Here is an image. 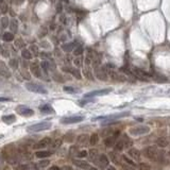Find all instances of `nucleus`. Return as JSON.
<instances>
[{
	"instance_id": "f257e3e1",
	"label": "nucleus",
	"mask_w": 170,
	"mask_h": 170,
	"mask_svg": "<svg viewBox=\"0 0 170 170\" xmlns=\"http://www.w3.org/2000/svg\"><path fill=\"white\" fill-rule=\"evenodd\" d=\"M3 157L8 161L10 164H16L18 161V151L15 148L14 145H9V146L4 147L2 151Z\"/></svg>"
},
{
	"instance_id": "f03ea898",
	"label": "nucleus",
	"mask_w": 170,
	"mask_h": 170,
	"mask_svg": "<svg viewBox=\"0 0 170 170\" xmlns=\"http://www.w3.org/2000/svg\"><path fill=\"white\" fill-rule=\"evenodd\" d=\"M51 128V122L49 121H42L38 122V123H35V125H31L27 128V131L29 133H37L40 132V131H45L49 130Z\"/></svg>"
},
{
	"instance_id": "7ed1b4c3",
	"label": "nucleus",
	"mask_w": 170,
	"mask_h": 170,
	"mask_svg": "<svg viewBox=\"0 0 170 170\" xmlns=\"http://www.w3.org/2000/svg\"><path fill=\"white\" fill-rule=\"evenodd\" d=\"M150 132V128L148 125H135L129 129V134L132 136H141L146 135Z\"/></svg>"
},
{
	"instance_id": "20e7f679",
	"label": "nucleus",
	"mask_w": 170,
	"mask_h": 170,
	"mask_svg": "<svg viewBox=\"0 0 170 170\" xmlns=\"http://www.w3.org/2000/svg\"><path fill=\"white\" fill-rule=\"evenodd\" d=\"M143 156L147 157V158H149V159H151V161L159 158L158 150H157V148L155 146L146 147V148L143 150Z\"/></svg>"
},
{
	"instance_id": "39448f33",
	"label": "nucleus",
	"mask_w": 170,
	"mask_h": 170,
	"mask_svg": "<svg viewBox=\"0 0 170 170\" xmlns=\"http://www.w3.org/2000/svg\"><path fill=\"white\" fill-rule=\"evenodd\" d=\"M26 88L29 91H32V93H36V94H44V95H46V94L48 93L47 89L46 88H44L42 86V85L40 84H36V83H31V82H28L26 83Z\"/></svg>"
},
{
	"instance_id": "423d86ee",
	"label": "nucleus",
	"mask_w": 170,
	"mask_h": 170,
	"mask_svg": "<svg viewBox=\"0 0 170 170\" xmlns=\"http://www.w3.org/2000/svg\"><path fill=\"white\" fill-rule=\"evenodd\" d=\"M16 112H17V114L24 117H30L34 115V111L26 105H18L16 107Z\"/></svg>"
},
{
	"instance_id": "0eeeda50",
	"label": "nucleus",
	"mask_w": 170,
	"mask_h": 170,
	"mask_svg": "<svg viewBox=\"0 0 170 170\" xmlns=\"http://www.w3.org/2000/svg\"><path fill=\"white\" fill-rule=\"evenodd\" d=\"M84 120L83 116H67L61 119V123L63 125H71V123H77Z\"/></svg>"
},
{
	"instance_id": "6e6552de",
	"label": "nucleus",
	"mask_w": 170,
	"mask_h": 170,
	"mask_svg": "<svg viewBox=\"0 0 170 170\" xmlns=\"http://www.w3.org/2000/svg\"><path fill=\"white\" fill-rule=\"evenodd\" d=\"M109 161L105 154H100L98 158L95 161V164L97 165L99 168H101V169H104V168L106 169V168L109 167Z\"/></svg>"
},
{
	"instance_id": "1a4fd4ad",
	"label": "nucleus",
	"mask_w": 170,
	"mask_h": 170,
	"mask_svg": "<svg viewBox=\"0 0 170 170\" xmlns=\"http://www.w3.org/2000/svg\"><path fill=\"white\" fill-rule=\"evenodd\" d=\"M111 88H104V89H98V90H93L90 93H87L84 95V98H93V97H97V96H104L111 93Z\"/></svg>"
},
{
	"instance_id": "9d476101",
	"label": "nucleus",
	"mask_w": 170,
	"mask_h": 170,
	"mask_svg": "<svg viewBox=\"0 0 170 170\" xmlns=\"http://www.w3.org/2000/svg\"><path fill=\"white\" fill-rule=\"evenodd\" d=\"M51 143H52V139L50 137H45L42 138V140L37 141L36 143L33 145V149H36V150H40V149H44L46 147L50 146Z\"/></svg>"
},
{
	"instance_id": "9b49d317",
	"label": "nucleus",
	"mask_w": 170,
	"mask_h": 170,
	"mask_svg": "<svg viewBox=\"0 0 170 170\" xmlns=\"http://www.w3.org/2000/svg\"><path fill=\"white\" fill-rule=\"evenodd\" d=\"M72 163H73L74 166H77L80 169H85L88 170L90 169V165L86 161H82V159H72Z\"/></svg>"
},
{
	"instance_id": "f8f14e48",
	"label": "nucleus",
	"mask_w": 170,
	"mask_h": 170,
	"mask_svg": "<svg viewBox=\"0 0 170 170\" xmlns=\"http://www.w3.org/2000/svg\"><path fill=\"white\" fill-rule=\"evenodd\" d=\"M133 73L135 74V76L138 78V79L143 80V81L148 80V78H149V74L147 73L146 71H143V70H141V69L137 68V67H134V68H133Z\"/></svg>"
},
{
	"instance_id": "ddd939ff",
	"label": "nucleus",
	"mask_w": 170,
	"mask_h": 170,
	"mask_svg": "<svg viewBox=\"0 0 170 170\" xmlns=\"http://www.w3.org/2000/svg\"><path fill=\"white\" fill-rule=\"evenodd\" d=\"M128 155L133 158L134 161H139L140 159V152L138 151L136 148H129L128 150Z\"/></svg>"
},
{
	"instance_id": "4468645a",
	"label": "nucleus",
	"mask_w": 170,
	"mask_h": 170,
	"mask_svg": "<svg viewBox=\"0 0 170 170\" xmlns=\"http://www.w3.org/2000/svg\"><path fill=\"white\" fill-rule=\"evenodd\" d=\"M155 143H156V146L159 147V148H166V147L169 146V139H168L167 137H159L156 139V141H155Z\"/></svg>"
},
{
	"instance_id": "2eb2a0df",
	"label": "nucleus",
	"mask_w": 170,
	"mask_h": 170,
	"mask_svg": "<svg viewBox=\"0 0 170 170\" xmlns=\"http://www.w3.org/2000/svg\"><path fill=\"white\" fill-rule=\"evenodd\" d=\"M87 141H89V136L87 134H81L77 137V143L80 146H85Z\"/></svg>"
},
{
	"instance_id": "dca6fc26",
	"label": "nucleus",
	"mask_w": 170,
	"mask_h": 170,
	"mask_svg": "<svg viewBox=\"0 0 170 170\" xmlns=\"http://www.w3.org/2000/svg\"><path fill=\"white\" fill-rule=\"evenodd\" d=\"M0 76H2L4 78L11 77V72L9 71L8 67L5 66V64L3 62H0Z\"/></svg>"
},
{
	"instance_id": "f3484780",
	"label": "nucleus",
	"mask_w": 170,
	"mask_h": 170,
	"mask_svg": "<svg viewBox=\"0 0 170 170\" xmlns=\"http://www.w3.org/2000/svg\"><path fill=\"white\" fill-rule=\"evenodd\" d=\"M109 158L113 162V164L117 165V166H120L121 165V157L116 153V152H111L109 153Z\"/></svg>"
},
{
	"instance_id": "a211bd4d",
	"label": "nucleus",
	"mask_w": 170,
	"mask_h": 170,
	"mask_svg": "<svg viewBox=\"0 0 170 170\" xmlns=\"http://www.w3.org/2000/svg\"><path fill=\"white\" fill-rule=\"evenodd\" d=\"M104 145H105V147H107V148H111V147L115 146L116 145V137H115L114 135L113 136H107V137H105V139H104Z\"/></svg>"
},
{
	"instance_id": "6ab92c4d",
	"label": "nucleus",
	"mask_w": 170,
	"mask_h": 170,
	"mask_svg": "<svg viewBox=\"0 0 170 170\" xmlns=\"http://www.w3.org/2000/svg\"><path fill=\"white\" fill-rule=\"evenodd\" d=\"M96 77L98 78L99 80H101V81H105V80H107V74H106V72L104 71V68H99L96 70Z\"/></svg>"
},
{
	"instance_id": "aec40b11",
	"label": "nucleus",
	"mask_w": 170,
	"mask_h": 170,
	"mask_svg": "<svg viewBox=\"0 0 170 170\" xmlns=\"http://www.w3.org/2000/svg\"><path fill=\"white\" fill-rule=\"evenodd\" d=\"M52 154L51 151H46V150H42V151H37L35 152V156L38 157V158H46V157H49Z\"/></svg>"
},
{
	"instance_id": "412c9836",
	"label": "nucleus",
	"mask_w": 170,
	"mask_h": 170,
	"mask_svg": "<svg viewBox=\"0 0 170 170\" xmlns=\"http://www.w3.org/2000/svg\"><path fill=\"white\" fill-rule=\"evenodd\" d=\"M2 121L6 125H11V123L16 121V117L14 115H4V116H2Z\"/></svg>"
},
{
	"instance_id": "4be33fe9",
	"label": "nucleus",
	"mask_w": 170,
	"mask_h": 170,
	"mask_svg": "<svg viewBox=\"0 0 170 170\" xmlns=\"http://www.w3.org/2000/svg\"><path fill=\"white\" fill-rule=\"evenodd\" d=\"M31 71H32V73L34 74L35 77H37V78L42 77V72H40V67H38V65H37V64H32V65H31Z\"/></svg>"
},
{
	"instance_id": "5701e85b",
	"label": "nucleus",
	"mask_w": 170,
	"mask_h": 170,
	"mask_svg": "<svg viewBox=\"0 0 170 170\" xmlns=\"http://www.w3.org/2000/svg\"><path fill=\"white\" fill-rule=\"evenodd\" d=\"M88 155H89V158H90V161H93V162H95L96 159L98 158L99 157V152H98V150L97 149H90L89 150V152H88Z\"/></svg>"
},
{
	"instance_id": "b1692460",
	"label": "nucleus",
	"mask_w": 170,
	"mask_h": 170,
	"mask_svg": "<svg viewBox=\"0 0 170 170\" xmlns=\"http://www.w3.org/2000/svg\"><path fill=\"white\" fill-rule=\"evenodd\" d=\"M40 111L42 112V113H45V114H51V113H53V109L51 107V105H49V104L40 105Z\"/></svg>"
},
{
	"instance_id": "393cba45",
	"label": "nucleus",
	"mask_w": 170,
	"mask_h": 170,
	"mask_svg": "<svg viewBox=\"0 0 170 170\" xmlns=\"http://www.w3.org/2000/svg\"><path fill=\"white\" fill-rule=\"evenodd\" d=\"M99 141V136L97 133H93L91 135H90L89 137V143L91 145V146H95V145H97Z\"/></svg>"
},
{
	"instance_id": "a878e982",
	"label": "nucleus",
	"mask_w": 170,
	"mask_h": 170,
	"mask_svg": "<svg viewBox=\"0 0 170 170\" xmlns=\"http://www.w3.org/2000/svg\"><path fill=\"white\" fill-rule=\"evenodd\" d=\"M62 143H63L62 139H55V140H52V143H51V145H50V149L55 150V149L60 148V147L62 146Z\"/></svg>"
},
{
	"instance_id": "bb28decb",
	"label": "nucleus",
	"mask_w": 170,
	"mask_h": 170,
	"mask_svg": "<svg viewBox=\"0 0 170 170\" xmlns=\"http://www.w3.org/2000/svg\"><path fill=\"white\" fill-rule=\"evenodd\" d=\"M21 55H22V58H24V60H31L32 58L31 51L28 50V49H22V51H21Z\"/></svg>"
},
{
	"instance_id": "cd10ccee",
	"label": "nucleus",
	"mask_w": 170,
	"mask_h": 170,
	"mask_svg": "<svg viewBox=\"0 0 170 170\" xmlns=\"http://www.w3.org/2000/svg\"><path fill=\"white\" fill-rule=\"evenodd\" d=\"M10 28L11 30H12V32H17V30H18V22H17V20H15V19H12V20L10 21Z\"/></svg>"
},
{
	"instance_id": "c85d7f7f",
	"label": "nucleus",
	"mask_w": 170,
	"mask_h": 170,
	"mask_svg": "<svg viewBox=\"0 0 170 170\" xmlns=\"http://www.w3.org/2000/svg\"><path fill=\"white\" fill-rule=\"evenodd\" d=\"M49 164H50V162H49L48 159H42V161H40V162L37 163L36 166L37 168H45V167H48Z\"/></svg>"
},
{
	"instance_id": "c756f323",
	"label": "nucleus",
	"mask_w": 170,
	"mask_h": 170,
	"mask_svg": "<svg viewBox=\"0 0 170 170\" xmlns=\"http://www.w3.org/2000/svg\"><path fill=\"white\" fill-rule=\"evenodd\" d=\"M123 148H125L123 140L121 139V140L117 141L116 145H115V150H116V151H121V150H123Z\"/></svg>"
},
{
	"instance_id": "7c9ffc66",
	"label": "nucleus",
	"mask_w": 170,
	"mask_h": 170,
	"mask_svg": "<svg viewBox=\"0 0 170 170\" xmlns=\"http://www.w3.org/2000/svg\"><path fill=\"white\" fill-rule=\"evenodd\" d=\"M2 38L4 42H12V40H14V35H13V33H9V32H6V33L3 34Z\"/></svg>"
},
{
	"instance_id": "2f4dec72",
	"label": "nucleus",
	"mask_w": 170,
	"mask_h": 170,
	"mask_svg": "<svg viewBox=\"0 0 170 170\" xmlns=\"http://www.w3.org/2000/svg\"><path fill=\"white\" fill-rule=\"evenodd\" d=\"M0 24H1V27H2V29H6L10 24V20H9L8 17H2L1 20H0Z\"/></svg>"
},
{
	"instance_id": "473e14b6",
	"label": "nucleus",
	"mask_w": 170,
	"mask_h": 170,
	"mask_svg": "<svg viewBox=\"0 0 170 170\" xmlns=\"http://www.w3.org/2000/svg\"><path fill=\"white\" fill-rule=\"evenodd\" d=\"M63 139L65 141H67V143H72V141H73V139H74L73 133H67V134H65V136H64Z\"/></svg>"
},
{
	"instance_id": "72a5a7b5",
	"label": "nucleus",
	"mask_w": 170,
	"mask_h": 170,
	"mask_svg": "<svg viewBox=\"0 0 170 170\" xmlns=\"http://www.w3.org/2000/svg\"><path fill=\"white\" fill-rule=\"evenodd\" d=\"M73 47H74V45L73 44H65V45H63L62 46V49H63L65 52H70V51L73 49Z\"/></svg>"
},
{
	"instance_id": "f704fd0d",
	"label": "nucleus",
	"mask_w": 170,
	"mask_h": 170,
	"mask_svg": "<svg viewBox=\"0 0 170 170\" xmlns=\"http://www.w3.org/2000/svg\"><path fill=\"white\" fill-rule=\"evenodd\" d=\"M9 11V6L8 4H6V2H4V1H2V2L0 3V12L2 14H5L6 12Z\"/></svg>"
},
{
	"instance_id": "c9c22d12",
	"label": "nucleus",
	"mask_w": 170,
	"mask_h": 170,
	"mask_svg": "<svg viewBox=\"0 0 170 170\" xmlns=\"http://www.w3.org/2000/svg\"><path fill=\"white\" fill-rule=\"evenodd\" d=\"M138 170H151V166L147 163H140L138 165Z\"/></svg>"
},
{
	"instance_id": "e433bc0d",
	"label": "nucleus",
	"mask_w": 170,
	"mask_h": 170,
	"mask_svg": "<svg viewBox=\"0 0 170 170\" xmlns=\"http://www.w3.org/2000/svg\"><path fill=\"white\" fill-rule=\"evenodd\" d=\"M122 159H123V161H125V164H128V165H131V166H133V167H135L136 166V164L134 162H133L132 159H130L129 158V157L127 156V155H125V154H123V155H122Z\"/></svg>"
},
{
	"instance_id": "4c0bfd02",
	"label": "nucleus",
	"mask_w": 170,
	"mask_h": 170,
	"mask_svg": "<svg viewBox=\"0 0 170 170\" xmlns=\"http://www.w3.org/2000/svg\"><path fill=\"white\" fill-rule=\"evenodd\" d=\"M122 140H123V143H125V148H130V147L133 145V141L131 140V139H129V138H128V136H125Z\"/></svg>"
},
{
	"instance_id": "58836bf2",
	"label": "nucleus",
	"mask_w": 170,
	"mask_h": 170,
	"mask_svg": "<svg viewBox=\"0 0 170 170\" xmlns=\"http://www.w3.org/2000/svg\"><path fill=\"white\" fill-rule=\"evenodd\" d=\"M66 71H69V72H71L72 74H73L74 77H77L78 79H80L81 78V76H80V72L78 71L77 69H72V68H68V69H65Z\"/></svg>"
},
{
	"instance_id": "ea45409f",
	"label": "nucleus",
	"mask_w": 170,
	"mask_h": 170,
	"mask_svg": "<svg viewBox=\"0 0 170 170\" xmlns=\"http://www.w3.org/2000/svg\"><path fill=\"white\" fill-rule=\"evenodd\" d=\"M111 133H113V130H112L111 128H107V129H104V130L101 131V135L103 136V137H104V136H105V137H107Z\"/></svg>"
},
{
	"instance_id": "a19ab883",
	"label": "nucleus",
	"mask_w": 170,
	"mask_h": 170,
	"mask_svg": "<svg viewBox=\"0 0 170 170\" xmlns=\"http://www.w3.org/2000/svg\"><path fill=\"white\" fill-rule=\"evenodd\" d=\"M77 147L76 146H73V147H71V148H70V151H69V153H70V155H71V156H77V154H78V150H77Z\"/></svg>"
},
{
	"instance_id": "79ce46f5",
	"label": "nucleus",
	"mask_w": 170,
	"mask_h": 170,
	"mask_svg": "<svg viewBox=\"0 0 170 170\" xmlns=\"http://www.w3.org/2000/svg\"><path fill=\"white\" fill-rule=\"evenodd\" d=\"M42 68L44 69L45 71H48V69L50 68L49 62H47V61H42Z\"/></svg>"
},
{
	"instance_id": "37998d69",
	"label": "nucleus",
	"mask_w": 170,
	"mask_h": 170,
	"mask_svg": "<svg viewBox=\"0 0 170 170\" xmlns=\"http://www.w3.org/2000/svg\"><path fill=\"white\" fill-rule=\"evenodd\" d=\"M9 64H10V66L12 67V68H14V69H16L17 67H18V62H17V60H14V58H13V60H11Z\"/></svg>"
},
{
	"instance_id": "c03bdc74",
	"label": "nucleus",
	"mask_w": 170,
	"mask_h": 170,
	"mask_svg": "<svg viewBox=\"0 0 170 170\" xmlns=\"http://www.w3.org/2000/svg\"><path fill=\"white\" fill-rule=\"evenodd\" d=\"M77 156H78V157H80V158H82V157L87 156V151H86V150H81V151L78 152Z\"/></svg>"
},
{
	"instance_id": "a18cd8bd",
	"label": "nucleus",
	"mask_w": 170,
	"mask_h": 170,
	"mask_svg": "<svg viewBox=\"0 0 170 170\" xmlns=\"http://www.w3.org/2000/svg\"><path fill=\"white\" fill-rule=\"evenodd\" d=\"M64 90H65L66 93H70V94L77 93V90L74 89L73 87H70V86H65V87H64Z\"/></svg>"
},
{
	"instance_id": "49530a36",
	"label": "nucleus",
	"mask_w": 170,
	"mask_h": 170,
	"mask_svg": "<svg viewBox=\"0 0 170 170\" xmlns=\"http://www.w3.org/2000/svg\"><path fill=\"white\" fill-rule=\"evenodd\" d=\"M0 53H1V54L4 56V58H9V55H10V53L5 50V49H3L2 46H0Z\"/></svg>"
},
{
	"instance_id": "de8ad7c7",
	"label": "nucleus",
	"mask_w": 170,
	"mask_h": 170,
	"mask_svg": "<svg viewBox=\"0 0 170 170\" xmlns=\"http://www.w3.org/2000/svg\"><path fill=\"white\" fill-rule=\"evenodd\" d=\"M24 42H22L21 40H19V38L15 40V46L17 48H22V47H24Z\"/></svg>"
},
{
	"instance_id": "09e8293b",
	"label": "nucleus",
	"mask_w": 170,
	"mask_h": 170,
	"mask_svg": "<svg viewBox=\"0 0 170 170\" xmlns=\"http://www.w3.org/2000/svg\"><path fill=\"white\" fill-rule=\"evenodd\" d=\"M73 53H74V55H80V54H82V53H83V47H81V46H80V47H78L77 49L73 51Z\"/></svg>"
},
{
	"instance_id": "8fccbe9b",
	"label": "nucleus",
	"mask_w": 170,
	"mask_h": 170,
	"mask_svg": "<svg viewBox=\"0 0 170 170\" xmlns=\"http://www.w3.org/2000/svg\"><path fill=\"white\" fill-rule=\"evenodd\" d=\"M121 167H122V169H123V170H135L133 166H131V165H128V164H122Z\"/></svg>"
},
{
	"instance_id": "3c124183",
	"label": "nucleus",
	"mask_w": 170,
	"mask_h": 170,
	"mask_svg": "<svg viewBox=\"0 0 170 170\" xmlns=\"http://www.w3.org/2000/svg\"><path fill=\"white\" fill-rule=\"evenodd\" d=\"M31 167H30L29 165H20L18 167V170H30Z\"/></svg>"
},
{
	"instance_id": "603ef678",
	"label": "nucleus",
	"mask_w": 170,
	"mask_h": 170,
	"mask_svg": "<svg viewBox=\"0 0 170 170\" xmlns=\"http://www.w3.org/2000/svg\"><path fill=\"white\" fill-rule=\"evenodd\" d=\"M30 51L34 52V54H37V53H38V49H37V47L34 45H32L31 47H30Z\"/></svg>"
},
{
	"instance_id": "864d4df0",
	"label": "nucleus",
	"mask_w": 170,
	"mask_h": 170,
	"mask_svg": "<svg viewBox=\"0 0 170 170\" xmlns=\"http://www.w3.org/2000/svg\"><path fill=\"white\" fill-rule=\"evenodd\" d=\"M12 99L8 98V97H0V102H6V101H11Z\"/></svg>"
},
{
	"instance_id": "5fc2aeb1",
	"label": "nucleus",
	"mask_w": 170,
	"mask_h": 170,
	"mask_svg": "<svg viewBox=\"0 0 170 170\" xmlns=\"http://www.w3.org/2000/svg\"><path fill=\"white\" fill-rule=\"evenodd\" d=\"M61 170H73V168L68 166V165H66V166H63V167L61 168Z\"/></svg>"
},
{
	"instance_id": "6e6d98bb",
	"label": "nucleus",
	"mask_w": 170,
	"mask_h": 170,
	"mask_svg": "<svg viewBox=\"0 0 170 170\" xmlns=\"http://www.w3.org/2000/svg\"><path fill=\"white\" fill-rule=\"evenodd\" d=\"M49 170H61L58 166H52V167L49 168Z\"/></svg>"
},
{
	"instance_id": "4d7b16f0",
	"label": "nucleus",
	"mask_w": 170,
	"mask_h": 170,
	"mask_svg": "<svg viewBox=\"0 0 170 170\" xmlns=\"http://www.w3.org/2000/svg\"><path fill=\"white\" fill-rule=\"evenodd\" d=\"M22 74H24V78H27V79H28V80L30 79V76H29V74H28V72H22Z\"/></svg>"
},
{
	"instance_id": "13d9d810",
	"label": "nucleus",
	"mask_w": 170,
	"mask_h": 170,
	"mask_svg": "<svg viewBox=\"0 0 170 170\" xmlns=\"http://www.w3.org/2000/svg\"><path fill=\"white\" fill-rule=\"evenodd\" d=\"M105 170H116V168H115L114 166H109Z\"/></svg>"
},
{
	"instance_id": "bf43d9fd",
	"label": "nucleus",
	"mask_w": 170,
	"mask_h": 170,
	"mask_svg": "<svg viewBox=\"0 0 170 170\" xmlns=\"http://www.w3.org/2000/svg\"><path fill=\"white\" fill-rule=\"evenodd\" d=\"M89 170H99V169H97L96 167H90V169Z\"/></svg>"
},
{
	"instance_id": "052dcab7",
	"label": "nucleus",
	"mask_w": 170,
	"mask_h": 170,
	"mask_svg": "<svg viewBox=\"0 0 170 170\" xmlns=\"http://www.w3.org/2000/svg\"><path fill=\"white\" fill-rule=\"evenodd\" d=\"M2 1H3V0H0V3H1V2H2Z\"/></svg>"
}]
</instances>
